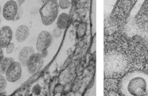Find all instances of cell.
I'll list each match as a JSON object with an SVG mask.
<instances>
[{
	"mask_svg": "<svg viewBox=\"0 0 148 96\" xmlns=\"http://www.w3.org/2000/svg\"><path fill=\"white\" fill-rule=\"evenodd\" d=\"M120 89L124 95L148 96V75L138 71L126 74L121 80Z\"/></svg>",
	"mask_w": 148,
	"mask_h": 96,
	"instance_id": "obj_1",
	"label": "cell"
},
{
	"mask_svg": "<svg viewBox=\"0 0 148 96\" xmlns=\"http://www.w3.org/2000/svg\"><path fill=\"white\" fill-rule=\"evenodd\" d=\"M59 6L57 0H45L39 9L42 22L45 25H51L57 17Z\"/></svg>",
	"mask_w": 148,
	"mask_h": 96,
	"instance_id": "obj_2",
	"label": "cell"
},
{
	"mask_svg": "<svg viewBox=\"0 0 148 96\" xmlns=\"http://www.w3.org/2000/svg\"><path fill=\"white\" fill-rule=\"evenodd\" d=\"M135 27L143 33H148V0H145L134 16Z\"/></svg>",
	"mask_w": 148,
	"mask_h": 96,
	"instance_id": "obj_3",
	"label": "cell"
},
{
	"mask_svg": "<svg viewBox=\"0 0 148 96\" xmlns=\"http://www.w3.org/2000/svg\"><path fill=\"white\" fill-rule=\"evenodd\" d=\"M21 75V65L18 62L14 61L8 68L5 76L6 79L9 82L17 81Z\"/></svg>",
	"mask_w": 148,
	"mask_h": 96,
	"instance_id": "obj_4",
	"label": "cell"
},
{
	"mask_svg": "<svg viewBox=\"0 0 148 96\" xmlns=\"http://www.w3.org/2000/svg\"><path fill=\"white\" fill-rule=\"evenodd\" d=\"M43 58L40 55L39 53H34L28 59L27 63L28 71L31 74L36 73L42 68L43 64Z\"/></svg>",
	"mask_w": 148,
	"mask_h": 96,
	"instance_id": "obj_5",
	"label": "cell"
},
{
	"mask_svg": "<svg viewBox=\"0 0 148 96\" xmlns=\"http://www.w3.org/2000/svg\"><path fill=\"white\" fill-rule=\"evenodd\" d=\"M18 11V5L13 0H9L5 3L3 8V16L8 21L15 19Z\"/></svg>",
	"mask_w": 148,
	"mask_h": 96,
	"instance_id": "obj_6",
	"label": "cell"
},
{
	"mask_svg": "<svg viewBox=\"0 0 148 96\" xmlns=\"http://www.w3.org/2000/svg\"><path fill=\"white\" fill-rule=\"evenodd\" d=\"M51 36L50 34L47 31H41L37 38L36 49L38 51H40L47 48L50 46L51 42Z\"/></svg>",
	"mask_w": 148,
	"mask_h": 96,
	"instance_id": "obj_7",
	"label": "cell"
},
{
	"mask_svg": "<svg viewBox=\"0 0 148 96\" xmlns=\"http://www.w3.org/2000/svg\"><path fill=\"white\" fill-rule=\"evenodd\" d=\"M12 29L9 26L5 25L0 28V47H6L12 39Z\"/></svg>",
	"mask_w": 148,
	"mask_h": 96,
	"instance_id": "obj_8",
	"label": "cell"
},
{
	"mask_svg": "<svg viewBox=\"0 0 148 96\" xmlns=\"http://www.w3.org/2000/svg\"><path fill=\"white\" fill-rule=\"evenodd\" d=\"M35 53L34 49L31 46H24L18 54V60L21 66H26L29 57Z\"/></svg>",
	"mask_w": 148,
	"mask_h": 96,
	"instance_id": "obj_9",
	"label": "cell"
},
{
	"mask_svg": "<svg viewBox=\"0 0 148 96\" xmlns=\"http://www.w3.org/2000/svg\"><path fill=\"white\" fill-rule=\"evenodd\" d=\"M29 35V28L25 25H21L16 29L15 37L17 42H23L28 38Z\"/></svg>",
	"mask_w": 148,
	"mask_h": 96,
	"instance_id": "obj_10",
	"label": "cell"
},
{
	"mask_svg": "<svg viewBox=\"0 0 148 96\" xmlns=\"http://www.w3.org/2000/svg\"><path fill=\"white\" fill-rule=\"evenodd\" d=\"M70 16L68 14L62 13L59 15L57 21V25L61 29H65L69 24Z\"/></svg>",
	"mask_w": 148,
	"mask_h": 96,
	"instance_id": "obj_11",
	"label": "cell"
},
{
	"mask_svg": "<svg viewBox=\"0 0 148 96\" xmlns=\"http://www.w3.org/2000/svg\"><path fill=\"white\" fill-rule=\"evenodd\" d=\"M14 59L11 57H6L3 58L2 60L1 63L0 64V70L1 72V75L5 73L9 67V66L10 65V64L13 62H14Z\"/></svg>",
	"mask_w": 148,
	"mask_h": 96,
	"instance_id": "obj_12",
	"label": "cell"
},
{
	"mask_svg": "<svg viewBox=\"0 0 148 96\" xmlns=\"http://www.w3.org/2000/svg\"><path fill=\"white\" fill-rule=\"evenodd\" d=\"M86 31V24L85 23H80L76 28V35L77 38L83 37Z\"/></svg>",
	"mask_w": 148,
	"mask_h": 96,
	"instance_id": "obj_13",
	"label": "cell"
},
{
	"mask_svg": "<svg viewBox=\"0 0 148 96\" xmlns=\"http://www.w3.org/2000/svg\"><path fill=\"white\" fill-rule=\"evenodd\" d=\"M6 80V79L2 75L0 74V92L5 90L7 84Z\"/></svg>",
	"mask_w": 148,
	"mask_h": 96,
	"instance_id": "obj_14",
	"label": "cell"
},
{
	"mask_svg": "<svg viewBox=\"0 0 148 96\" xmlns=\"http://www.w3.org/2000/svg\"><path fill=\"white\" fill-rule=\"evenodd\" d=\"M58 6L62 9H67L70 6L69 0H60L58 2Z\"/></svg>",
	"mask_w": 148,
	"mask_h": 96,
	"instance_id": "obj_15",
	"label": "cell"
},
{
	"mask_svg": "<svg viewBox=\"0 0 148 96\" xmlns=\"http://www.w3.org/2000/svg\"><path fill=\"white\" fill-rule=\"evenodd\" d=\"M64 90V86L62 84H57L54 88V94H57L58 93H61Z\"/></svg>",
	"mask_w": 148,
	"mask_h": 96,
	"instance_id": "obj_16",
	"label": "cell"
},
{
	"mask_svg": "<svg viewBox=\"0 0 148 96\" xmlns=\"http://www.w3.org/2000/svg\"><path fill=\"white\" fill-rule=\"evenodd\" d=\"M32 92L33 94L35 95H39L41 93V87L39 84H36L35 85L32 89Z\"/></svg>",
	"mask_w": 148,
	"mask_h": 96,
	"instance_id": "obj_17",
	"label": "cell"
},
{
	"mask_svg": "<svg viewBox=\"0 0 148 96\" xmlns=\"http://www.w3.org/2000/svg\"><path fill=\"white\" fill-rule=\"evenodd\" d=\"M53 35L55 38H59L61 36L62 34V29L59 28L58 27H56L54 29L53 32Z\"/></svg>",
	"mask_w": 148,
	"mask_h": 96,
	"instance_id": "obj_18",
	"label": "cell"
},
{
	"mask_svg": "<svg viewBox=\"0 0 148 96\" xmlns=\"http://www.w3.org/2000/svg\"><path fill=\"white\" fill-rule=\"evenodd\" d=\"M6 47V53L8 54H10L13 51L14 49V45L13 43L10 42Z\"/></svg>",
	"mask_w": 148,
	"mask_h": 96,
	"instance_id": "obj_19",
	"label": "cell"
},
{
	"mask_svg": "<svg viewBox=\"0 0 148 96\" xmlns=\"http://www.w3.org/2000/svg\"><path fill=\"white\" fill-rule=\"evenodd\" d=\"M39 54L40 55L42 56V58H45L46 57V56H47L48 54V51H47V49H45V50H43L42 51H39Z\"/></svg>",
	"mask_w": 148,
	"mask_h": 96,
	"instance_id": "obj_20",
	"label": "cell"
},
{
	"mask_svg": "<svg viewBox=\"0 0 148 96\" xmlns=\"http://www.w3.org/2000/svg\"><path fill=\"white\" fill-rule=\"evenodd\" d=\"M3 51L2 50V48L0 47V64L1 63L2 60L3 59Z\"/></svg>",
	"mask_w": 148,
	"mask_h": 96,
	"instance_id": "obj_21",
	"label": "cell"
},
{
	"mask_svg": "<svg viewBox=\"0 0 148 96\" xmlns=\"http://www.w3.org/2000/svg\"><path fill=\"white\" fill-rule=\"evenodd\" d=\"M25 0H17V5H21L22 3H23V2H24Z\"/></svg>",
	"mask_w": 148,
	"mask_h": 96,
	"instance_id": "obj_22",
	"label": "cell"
},
{
	"mask_svg": "<svg viewBox=\"0 0 148 96\" xmlns=\"http://www.w3.org/2000/svg\"><path fill=\"white\" fill-rule=\"evenodd\" d=\"M6 94V92L5 91H3L2 92H0V95H5Z\"/></svg>",
	"mask_w": 148,
	"mask_h": 96,
	"instance_id": "obj_23",
	"label": "cell"
},
{
	"mask_svg": "<svg viewBox=\"0 0 148 96\" xmlns=\"http://www.w3.org/2000/svg\"><path fill=\"white\" fill-rule=\"evenodd\" d=\"M1 20L0 19V27H1Z\"/></svg>",
	"mask_w": 148,
	"mask_h": 96,
	"instance_id": "obj_24",
	"label": "cell"
},
{
	"mask_svg": "<svg viewBox=\"0 0 148 96\" xmlns=\"http://www.w3.org/2000/svg\"><path fill=\"white\" fill-rule=\"evenodd\" d=\"M0 14H1V5H0Z\"/></svg>",
	"mask_w": 148,
	"mask_h": 96,
	"instance_id": "obj_25",
	"label": "cell"
},
{
	"mask_svg": "<svg viewBox=\"0 0 148 96\" xmlns=\"http://www.w3.org/2000/svg\"><path fill=\"white\" fill-rule=\"evenodd\" d=\"M0 74H1V70H0Z\"/></svg>",
	"mask_w": 148,
	"mask_h": 96,
	"instance_id": "obj_26",
	"label": "cell"
}]
</instances>
